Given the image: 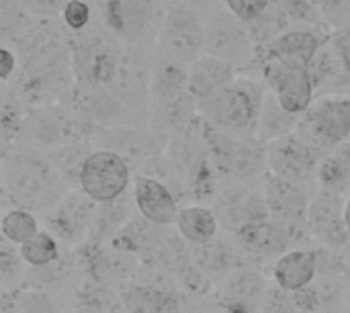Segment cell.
<instances>
[{
	"label": "cell",
	"mask_w": 350,
	"mask_h": 313,
	"mask_svg": "<svg viewBox=\"0 0 350 313\" xmlns=\"http://www.w3.org/2000/svg\"><path fill=\"white\" fill-rule=\"evenodd\" d=\"M70 191L45 152L27 146L2 150V203L6 209H27L41 217Z\"/></svg>",
	"instance_id": "obj_1"
},
{
	"label": "cell",
	"mask_w": 350,
	"mask_h": 313,
	"mask_svg": "<svg viewBox=\"0 0 350 313\" xmlns=\"http://www.w3.org/2000/svg\"><path fill=\"white\" fill-rule=\"evenodd\" d=\"M154 53L144 47L113 41L92 70V80H98L146 125H150Z\"/></svg>",
	"instance_id": "obj_2"
},
{
	"label": "cell",
	"mask_w": 350,
	"mask_h": 313,
	"mask_svg": "<svg viewBox=\"0 0 350 313\" xmlns=\"http://www.w3.org/2000/svg\"><path fill=\"white\" fill-rule=\"evenodd\" d=\"M199 121V105L189 88V66L154 53L150 127L174 137Z\"/></svg>",
	"instance_id": "obj_3"
},
{
	"label": "cell",
	"mask_w": 350,
	"mask_h": 313,
	"mask_svg": "<svg viewBox=\"0 0 350 313\" xmlns=\"http://www.w3.org/2000/svg\"><path fill=\"white\" fill-rule=\"evenodd\" d=\"M265 96L267 86L258 76H238L197 105L201 119L209 125L236 135H256Z\"/></svg>",
	"instance_id": "obj_4"
},
{
	"label": "cell",
	"mask_w": 350,
	"mask_h": 313,
	"mask_svg": "<svg viewBox=\"0 0 350 313\" xmlns=\"http://www.w3.org/2000/svg\"><path fill=\"white\" fill-rule=\"evenodd\" d=\"M203 139L209 160L221 180L260 185L267 174V144L256 135H236L221 131L201 119Z\"/></svg>",
	"instance_id": "obj_5"
},
{
	"label": "cell",
	"mask_w": 350,
	"mask_h": 313,
	"mask_svg": "<svg viewBox=\"0 0 350 313\" xmlns=\"http://www.w3.org/2000/svg\"><path fill=\"white\" fill-rule=\"evenodd\" d=\"M168 0H98L103 27L119 41L156 51Z\"/></svg>",
	"instance_id": "obj_6"
},
{
	"label": "cell",
	"mask_w": 350,
	"mask_h": 313,
	"mask_svg": "<svg viewBox=\"0 0 350 313\" xmlns=\"http://www.w3.org/2000/svg\"><path fill=\"white\" fill-rule=\"evenodd\" d=\"M260 187H262L271 217L285 228L293 248L312 246V236L308 230V209L318 187L316 189L304 187V185L285 180L269 170Z\"/></svg>",
	"instance_id": "obj_7"
},
{
	"label": "cell",
	"mask_w": 350,
	"mask_h": 313,
	"mask_svg": "<svg viewBox=\"0 0 350 313\" xmlns=\"http://www.w3.org/2000/svg\"><path fill=\"white\" fill-rule=\"evenodd\" d=\"M205 53L236 66L244 76H252L254 72L256 45L246 25L236 18L224 2L205 16Z\"/></svg>",
	"instance_id": "obj_8"
},
{
	"label": "cell",
	"mask_w": 350,
	"mask_h": 313,
	"mask_svg": "<svg viewBox=\"0 0 350 313\" xmlns=\"http://www.w3.org/2000/svg\"><path fill=\"white\" fill-rule=\"evenodd\" d=\"M324 158L350 139V96H320L295 129Z\"/></svg>",
	"instance_id": "obj_9"
},
{
	"label": "cell",
	"mask_w": 350,
	"mask_h": 313,
	"mask_svg": "<svg viewBox=\"0 0 350 313\" xmlns=\"http://www.w3.org/2000/svg\"><path fill=\"white\" fill-rule=\"evenodd\" d=\"M205 12L191 6L168 4L156 53L166 55L185 66L205 55Z\"/></svg>",
	"instance_id": "obj_10"
},
{
	"label": "cell",
	"mask_w": 350,
	"mask_h": 313,
	"mask_svg": "<svg viewBox=\"0 0 350 313\" xmlns=\"http://www.w3.org/2000/svg\"><path fill=\"white\" fill-rule=\"evenodd\" d=\"M125 313H185L187 297L174 279L158 269L139 267L133 281L119 289Z\"/></svg>",
	"instance_id": "obj_11"
},
{
	"label": "cell",
	"mask_w": 350,
	"mask_h": 313,
	"mask_svg": "<svg viewBox=\"0 0 350 313\" xmlns=\"http://www.w3.org/2000/svg\"><path fill=\"white\" fill-rule=\"evenodd\" d=\"M92 144L96 150H107L121 156L135 174L146 162L166 152L170 137L150 125H111L94 127Z\"/></svg>",
	"instance_id": "obj_12"
},
{
	"label": "cell",
	"mask_w": 350,
	"mask_h": 313,
	"mask_svg": "<svg viewBox=\"0 0 350 313\" xmlns=\"http://www.w3.org/2000/svg\"><path fill=\"white\" fill-rule=\"evenodd\" d=\"M94 215L96 203L80 189H72L51 211L41 215V223L66 250H80L90 240Z\"/></svg>",
	"instance_id": "obj_13"
},
{
	"label": "cell",
	"mask_w": 350,
	"mask_h": 313,
	"mask_svg": "<svg viewBox=\"0 0 350 313\" xmlns=\"http://www.w3.org/2000/svg\"><path fill=\"white\" fill-rule=\"evenodd\" d=\"M209 207L217 215L221 230L228 234H236L250 223L271 217L260 185L221 180Z\"/></svg>",
	"instance_id": "obj_14"
},
{
	"label": "cell",
	"mask_w": 350,
	"mask_h": 313,
	"mask_svg": "<svg viewBox=\"0 0 350 313\" xmlns=\"http://www.w3.org/2000/svg\"><path fill=\"white\" fill-rule=\"evenodd\" d=\"M133 170L117 154L94 150L82 166L78 189L94 203H111L131 191Z\"/></svg>",
	"instance_id": "obj_15"
},
{
	"label": "cell",
	"mask_w": 350,
	"mask_h": 313,
	"mask_svg": "<svg viewBox=\"0 0 350 313\" xmlns=\"http://www.w3.org/2000/svg\"><path fill=\"white\" fill-rule=\"evenodd\" d=\"M322 162L324 156L316 152L297 131L267 144V168L285 180L316 189Z\"/></svg>",
	"instance_id": "obj_16"
},
{
	"label": "cell",
	"mask_w": 350,
	"mask_h": 313,
	"mask_svg": "<svg viewBox=\"0 0 350 313\" xmlns=\"http://www.w3.org/2000/svg\"><path fill=\"white\" fill-rule=\"evenodd\" d=\"M345 197L316 189L308 209V230L316 246L347 252L350 248V234L345 221Z\"/></svg>",
	"instance_id": "obj_17"
},
{
	"label": "cell",
	"mask_w": 350,
	"mask_h": 313,
	"mask_svg": "<svg viewBox=\"0 0 350 313\" xmlns=\"http://www.w3.org/2000/svg\"><path fill=\"white\" fill-rule=\"evenodd\" d=\"M258 78L279 98L283 109L301 117L316 100V86L310 70L269 59L260 66Z\"/></svg>",
	"instance_id": "obj_18"
},
{
	"label": "cell",
	"mask_w": 350,
	"mask_h": 313,
	"mask_svg": "<svg viewBox=\"0 0 350 313\" xmlns=\"http://www.w3.org/2000/svg\"><path fill=\"white\" fill-rule=\"evenodd\" d=\"M330 37L332 29L328 27H291L271 45L256 49L254 72L258 76L260 66L269 59H279L283 64L310 70L316 53L330 41Z\"/></svg>",
	"instance_id": "obj_19"
},
{
	"label": "cell",
	"mask_w": 350,
	"mask_h": 313,
	"mask_svg": "<svg viewBox=\"0 0 350 313\" xmlns=\"http://www.w3.org/2000/svg\"><path fill=\"white\" fill-rule=\"evenodd\" d=\"M271 283L262 269L246 264L224 279L211 291V297L226 310L240 313H260Z\"/></svg>",
	"instance_id": "obj_20"
},
{
	"label": "cell",
	"mask_w": 350,
	"mask_h": 313,
	"mask_svg": "<svg viewBox=\"0 0 350 313\" xmlns=\"http://www.w3.org/2000/svg\"><path fill=\"white\" fill-rule=\"evenodd\" d=\"M70 103L96 127L146 125L123 103H119L98 80H76Z\"/></svg>",
	"instance_id": "obj_21"
},
{
	"label": "cell",
	"mask_w": 350,
	"mask_h": 313,
	"mask_svg": "<svg viewBox=\"0 0 350 313\" xmlns=\"http://www.w3.org/2000/svg\"><path fill=\"white\" fill-rule=\"evenodd\" d=\"M232 236H234L242 256L246 258V262L252 267H258V269H265V267L277 262L287 250L293 248L289 234L273 217L250 223Z\"/></svg>",
	"instance_id": "obj_22"
},
{
	"label": "cell",
	"mask_w": 350,
	"mask_h": 313,
	"mask_svg": "<svg viewBox=\"0 0 350 313\" xmlns=\"http://www.w3.org/2000/svg\"><path fill=\"white\" fill-rule=\"evenodd\" d=\"M131 195L137 213L160 228L174 226L176 215L180 211V201L178 197L160 180L144 176V174H133V185H131Z\"/></svg>",
	"instance_id": "obj_23"
},
{
	"label": "cell",
	"mask_w": 350,
	"mask_h": 313,
	"mask_svg": "<svg viewBox=\"0 0 350 313\" xmlns=\"http://www.w3.org/2000/svg\"><path fill=\"white\" fill-rule=\"evenodd\" d=\"M320 275L318 246H301L287 250L277 262L271 264V283L287 293L306 291Z\"/></svg>",
	"instance_id": "obj_24"
},
{
	"label": "cell",
	"mask_w": 350,
	"mask_h": 313,
	"mask_svg": "<svg viewBox=\"0 0 350 313\" xmlns=\"http://www.w3.org/2000/svg\"><path fill=\"white\" fill-rule=\"evenodd\" d=\"M66 313H125L117 289L80 273L62 293Z\"/></svg>",
	"instance_id": "obj_25"
},
{
	"label": "cell",
	"mask_w": 350,
	"mask_h": 313,
	"mask_svg": "<svg viewBox=\"0 0 350 313\" xmlns=\"http://www.w3.org/2000/svg\"><path fill=\"white\" fill-rule=\"evenodd\" d=\"M310 74L316 86V98L320 96H347L350 90V68L345 57L330 41L316 53Z\"/></svg>",
	"instance_id": "obj_26"
},
{
	"label": "cell",
	"mask_w": 350,
	"mask_h": 313,
	"mask_svg": "<svg viewBox=\"0 0 350 313\" xmlns=\"http://www.w3.org/2000/svg\"><path fill=\"white\" fill-rule=\"evenodd\" d=\"M193 250V260L195 264L213 281L217 283L219 279H224L226 275L246 267V258L242 256L236 240L232 234L221 232L213 242L205 244V246H197L191 248Z\"/></svg>",
	"instance_id": "obj_27"
},
{
	"label": "cell",
	"mask_w": 350,
	"mask_h": 313,
	"mask_svg": "<svg viewBox=\"0 0 350 313\" xmlns=\"http://www.w3.org/2000/svg\"><path fill=\"white\" fill-rule=\"evenodd\" d=\"M238 76L242 74L236 66L205 53L203 57L189 66V88L199 103L232 84Z\"/></svg>",
	"instance_id": "obj_28"
},
{
	"label": "cell",
	"mask_w": 350,
	"mask_h": 313,
	"mask_svg": "<svg viewBox=\"0 0 350 313\" xmlns=\"http://www.w3.org/2000/svg\"><path fill=\"white\" fill-rule=\"evenodd\" d=\"M174 230L191 248L205 246V244L213 242L224 232L213 209L203 203L183 205L176 215Z\"/></svg>",
	"instance_id": "obj_29"
},
{
	"label": "cell",
	"mask_w": 350,
	"mask_h": 313,
	"mask_svg": "<svg viewBox=\"0 0 350 313\" xmlns=\"http://www.w3.org/2000/svg\"><path fill=\"white\" fill-rule=\"evenodd\" d=\"M137 215L131 191L117 201L111 203H96L94 226L88 244H107L111 242L133 217Z\"/></svg>",
	"instance_id": "obj_30"
},
{
	"label": "cell",
	"mask_w": 350,
	"mask_h": 313,
	"mask_svg": "<svg viewBox=\"0 0 350 313\" xmlns=\"http://www.w3.org/2000/svg\"><path fill=\"white\" fill-rule=\"evenodd\" d=\"M0 313H66L59 293L21 287L12 293H2Z\"/></svg>",
	"instance_id": "obj_31"
},
{
	"label": "cell",
	"mask_w": 350,
	"mask_h": 313,
	"mask_svg": "<svg viewBox=\"0 0 350 313\" xmlns=\"http://www.w3.org/2000/svg\"><path fill=\"white\" fill-rule=\"evenodd\" d=\"M297 123H299V117L289 113L287 109H283L279 98L267 88V96H265L260 119H258L256 137L262 144H271V141H275L279 137H285V135L293 133L297 129Z\"/></svg>",
	"instance_id": "obj_32"
},
{
	"label": "cell",
	"mask_w": 350,
	"mask_h": 313,
	"mask_svg": "<svg viewBox=\"0 0 350 313\" xmlns=\"http://www.w3.org/2000/svg\"><path fill=\"white\" fill-rule=\"evenodd\" d=\"M94 150L96 148L92 141H72V144H64L59 148H53L45 154H47L51 166L57 170V174L66 180V185L70 189H78L82 166Z\"/></svg>",
	"instance_id": "obj_33"
},
{
	"label": "cell",
	"mask_w": 350,
	"mask_h": 313,
	"mask_svg": "<svg viewBox=\"0 0 350 313\" xmlns=\"http://www.w3.org/2000/svg\"><path fill=\"white\" fill-rule=\"evenodd\" d=\"M318 189L336 193L345 199L350 195V139L324 158L318 172Z\"/></svg>",
	"instance_id": "obj_34"
},
{
	"label": "cell",
	"mask_w": 350,
	"mask_h": 313,
	"mask_svg": "<svg viewBox=\"0 0 350 313\" xmlns=\"http://www.w3.org/2000/svg\"><path fill=\"white\" fill-rule=\"evenodd\" d=\"M291 27H295L291 23V18L281 10V6L273 0V4L252 23L246 25L256 49H262L267 45H271L275 39H279L283 33H287Z\"/></svg>",
	"instance_id": "obj_35"
},
{
	"label": "cell",
	"mask_w": 350,
	"mask_h": 313,
	"mask_svg": "<svg viewBox=\"0 0 350 313\" xmlns=\"http://www.w3.org/2000/svg\"><path fill=\"white\" fill-rule=\"evenodd\" d=\"M0 230H2V240H6L18 248L25 242H29L33 236H37L43 230V226H41V217L33 211L6 209L2 215Z\"/></svg>",
	"instance_id": "obj_36"
},
{
	"label": "cell",
	"mask_w": 350,
	"mask_h": 313,
	"mask_svg": "<svg viewBox=\"0 0 350 313\" xmlns=\"http://www.w3.org/2000/svg\"><path fill=\"white\" fill-rule=\"evenodd\" d=\"M18 252L29 269H43V267H49L55 260H59L64 256L66 248L47 230H41L29 242L18 246Z\"/></svg>",
	"instance_id": "obj_37"
},
{
	"label": "cell",
	"mask_w": 350,
	"mask_h": 313,
	"mask_svg": "<svg viewBox=\"0 0 350 313\" xmlns=\"http://www.w3.org/2000/svg\"><path fill=\"white\" fill-rule=\"evenodd\" d=\"M29 267L25 264L21 252L10 242L2 240L0 244V289L2 293H12L25 287Z\"/></svg>",
	"instance_id": "obj_38"
},
{
	"label": "cell",
	"mask_w": 350,
	"mask_h": 313,
	"mask_svg": "<svg viewBox=\"0 0 350 313\" xmlns=\"http://www.w3.org/2000/svg\"><path fill=\"white\" fill-rule=\"evenodd\" d=\"M295 27H328L316 0H275ZM330 29V27H328Z\"/></svg>",
	"instance_id": "obj_39"
},
{
	"label": "cell",
	"mask_w": 350,
	"mask_h": 313,
	"mask_svg": "<svg viewBox=\"0 0 350 313\" xmlns=\"http://www.w3.org/2000/svg\"><path fill=\"white\" fill-rule=\"evenodd\" d=\"M59 18L68 33H82L96 21V12L90 0H68Z\"/></svg>",
	"instance_id": "obj_40"
},
{
	"label": "cell",
	"mask_w": 350,
	"mask_h": 313,
	"mask_svg": "<svg viewBox=\"0 0 350 313\" xmlns=\"http://www.w3.org/2000/svg\"><path fill=\"white\" fill-rule=\"evenodd\" d=\"M316 4L332 31L350 25V0H316Z\"/></svg>",
	"instance_id": "obj_41"
},
{
	"label": "cell",
	"mask_w": 350,
	"mask_h": 313,
	"mask_svg": "<svg viewBox=\"0 0 350 313\" xmlns=\"http://www.w3.org/2000/svg\"><path fill=\"white\" fill-rule=\"evenodd\" d=\"M271 4L273 0H224V6L244 25L256 21Z\"/></svg>",
	"instance_id": "obj_42"
},
{
	"label": "cell",
	"mask_w": 350,
	"mask_h": 313,
	"mask_svg": "<svg viewBox=\"0 0 350 313\" xmlns=\"http://www.w3.org/2000/svg\"><path fill=\"white\" fill-rule=\"evenodd\" d=\"M18 68H21V62H18L16 51L8 45H2V51H0V78H2V82L10 84L14 80V76L18 74Z\"/></svg>",
	"instance_id": "obj_43"
},
{
	"label": "cell",
	"mask_w": 350,
	"mask_h": 313,
	"mask_svg": "<svg viewBox=\"0 0 350 313\" xmlns=\"http://www.w3.org/2000/svg\"><path fill=\"white\" fill-rule=\"evenodd\" d=\"M332 43L336 45V49L340 51V55L350 68V25H347L345 29L332 31Z\"/></svg>",
	"instance_id": "obj_44"
},
{
	"label": "cell",
	"mask_w": 350,
	"mask_h": 313,
	"mask_svg": "<svg viewBox=\"0 0 350 313\" xmlns=\"http://www.w3.org/2000/svg\"><path fill=\"white\" fill-rule=\"evenodd\" d=\"M224 0H168V4H183V6H191L199 12H209L213 10L215 6H219Z\"/></svg>",
	"instance_id": "obj_45"
},
{
	"label": "cell",
	"mask_w": 350,
	"mask_h": 313,
	"mask_svg": "<svg viewBox=\"0 0 350 313\" xmlns=\"http://www.w3.org/2000/svg\"><path fill=\"white\" fill-rule=\"evenodd\" d=\"M345 313H350V275L347 279V293H345Z\"/></svg>",
	"instance_id": "obj_46"
},
{
	"label": "cell",
	"mask_w": 350,
	"mask_h": 313,
	"mask_svg": "<svg viewBox=\"0 0 350 313\" xmlns=\"http://www.w3.org/2000/svg\"><path fill=\"white\" fill-rule=\"evenodd\" d=\"M345 221H347V230H349L350 234V195L345 201Z\"/></svg>",
	"instance_id": "obj_47"
},
{
	"label": "cell",
	"mask_w": 350,
	"mask_h": 313,
	"mask_svg": "<svg viewBox=\"0 0 350 313\" xmlns=\"http://www.w3.org/2000/svg\"><path fill=\"white\" fill-rule=\"evenodd\" d=\"M209 297H211V295H209ZM211 299H213V297H211ZM213 303H215V313H240V312H232V310H226V308H224V305H219L215 299H213Z\"/></svg>",
	"instance_id": "obj_48"
},
{
	"label": "cell",
	"mask_w": 350,
	"mask_h": 313,
	"mask_svg": "<svg viewBox=\"0 0 350 313\" xmlns=\"http://www.w3.org/2000/svg\"><path fill=\"white\" fill-rule=\"evenodd\" d=\"M347 96H350V90H349V94H347Z\"/></svg>",
	"instance_id": "obj_49"
}]
</instances>
